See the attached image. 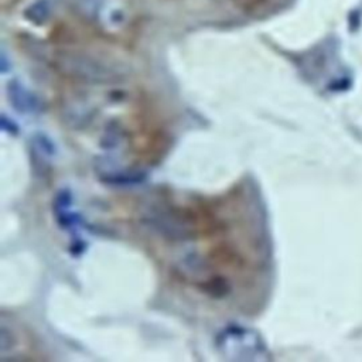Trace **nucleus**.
<instances>
[{
    "label": "nucleus",
    "mask_w": 362,
    "mask_h": 362,
    "mask_svg": "<svg viewBox=\"0 0 362 362\" xmlns=\"http://www.w3.org/2000/svg\"><path fill=\"white\" fill-rule=\"evenodd\" d=\"M215 348L223 359L232 362H266L272 358L263 337L240 324L223 327L215 337Z\"/></svg>",
    "instance_id": "obj_1"
},
{
    "label": "nucleus",
    "mask_w": 362,
    "mask_h": 362,
    "mask_svg": "<svg viewBox=\"0 0 362 362\" xmlns=\"http://www.w3.org/2000/svg\"><path fill=\"white\" fill-rule=\"evenodd\" d=\"M49 14H51V6H49L48 0H37L25 10L27 18L37 24L48 20Z\"/></svg>",
    "instance_id": "obj_4"
},
{
    "label": "nucleus",
    "mask_w": 362,
    "mask_h": 362,
    "mask_svg": "<svg viewBox=\"0 0 362 362\" xmlns=\"http://www.w3.org/2000/svg\"><path fill=\"white\" fill-rule=\"evenodd\" d=\"M57 66L66 75L92 83L113 82L120 72L113 65L85 52L62 51L55 58Z\"/></svg>",
    "instance_id": "obj_2"
},
{
    "label": "nucleus",
    "mask_w": 362,
    "mask_h": 362,
    "mask_svg": "<svg viewBox=\"0 0 362 362\" xmlns=\"http://www.w3.org/2000/svg\"><path fill=\"white\" fill-rule=\"evenodd\" d=\"M8 98L13 103V106L24 113H33L38 110L40 102L35 99V96L27 90L20 82L13 81L8 83Z\"/></svg>",
    "instance_id": "obj_3"
}]
</instances>
